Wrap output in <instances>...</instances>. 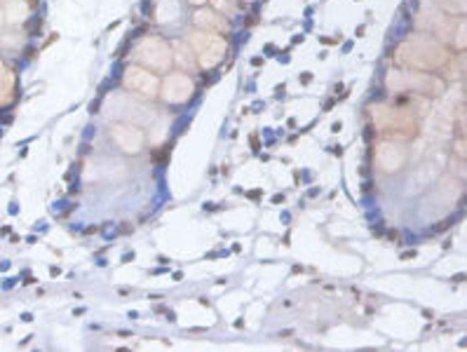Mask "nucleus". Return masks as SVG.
I'll return each instance as SVG.
<instances>
[{"mask_svg":"<svg viewBox=\"0 0 467 352\" xmlns=\"http://www.w3.org/2000/svg\"><path fill=\"white\" fill-rule=\"evenodd\" d=\"M399 62L413 69H439L449 62V50L441 42L432 40L430 35H413V40H406L397 52Z\"/></svg>","mask_w":467,"mask_h":352,"instance_id":"f257e3e1","label":"nucleus"},{"mask_svg":"<svg viewBox=\"0 0 467 352\" xmlns=\"http://www.w3.org/2000/svg\"><path fill=\"white\" fill-rule=\"evenodd\" d=\"M386 85L390 92H406V89H416L420 94H444V82L439 78L423 76V73H402V71H390L386 78Z\"/></svg>","mask_w":467,"mask_h":352,"instance_id":"f03ea898","label":"nucleus"},{"mask_svg":"<svg viewBox=\"0 0 467 352\" xmlns=\"http://www.w3.org/2000/svg\"><path fill=\"white\" fill-rule=\"evenodd\" d=\"M137 55L139 62L148 66V71H167L171 64V47L160 35H148L141 40Z\"/></svg>","mask_w":467,"mask_h":352,"instance_id":"7ed1b4c3","label":"nucleus"},{"mask_svg":"<svg viewBox=\"0 0 467 352\" xmlns=\"http://www.w3.org/2000/svg\"><path fill=\"white\" fill-rule=\"evenodd\" d=\"M123 82L127 89L139 92L144 96H155L157 89H160V80H157V76H153V73L144 69V66H127Z\"/></svg>","mask_w":467,"mask_h":352,"instance_id":"20e7f679","label":"nucleus"},{"mask_svg":"<svg viewBox=\"0 0 467 352\" xmlns=\"http://www.w3.org/2000/svg\"><path fill=\"white\" fill-rule=\"evenodd\" d=\"M195 85L184 73H171L162 82V99L167 103H186L193 96Z\"/></svg>","mask_w":467,"mask_h":352,"instance_id":"39448f33","label":"nucleus"},{"mask_svg":"<svg viewBox=\"0 0 467 352\" xmlns=\"http://www.w3.org/2000/svg\"><path fill=\"white\" fill-rule=\"evenodd\" d=\"M406 162V151L395 141H383V144L376 148V164L383 171H397L402 169V164Z\"/></svg>","mask_w":467,"mask_h":352,"instance_id":"423d86ee","label":"nucleus"},{"mask_svg":"<svg viewBox=\"0 0 467 352\" xmlns=\"http://www.w3.org/2000/svg\"><path fill=\"white\" fill-rule=\"evenodd\" d=\"M113 141L125 153H139L141 146H144V134L132 125H116L113 127Z\"/></svg>","mask_w":467,"mask_h":352,"instance_id":"0eeeda50","label":"nucleus"},{"mask_svg":"<svg viewBox=\"0 0 467 352\" xmlns=\"http://www.w3.org/2000/svg\"><path fill=\"white\" fill-rule=\"evenodd\" d=\"M225 52H228V45H225L223 38H218V35H212V40H209L205 47H202L198 52V64L202 66V69H214V66H218L223 62Z\"/></svg>","mask_w":467,"mask_h":352,"instance_id":"6e6552de","label":"nucleus"},{"mask_svg":"<svg viewBox=\"0 0 467 352\" xmlns=\"http://www.w3.org/2000/svg\"><path fill=\"white\" fill-rule=\"evenodd\" d=\"M195 24L207 28V31H223L225 24L221 19H218V14L212 12V10H200L198 14H195Z\"/></svg>","mask_w":467,"mask_h":352,"instance_id":"1a4fd4ad","label":"nucleus"},{"mask_svg":"<svg viewBox=\"0 0 467 352\" xmlns=\"http://www.w3.org/2000/svg\"><path fill=\"white\" fill-rule=\"evenodd\" d=\"M12 87H14L12 73L5 71V64L0 62V103L12 101Z\"/></svg>","mask_w":467,"mask_h":352,"instance_id":"9d476101","label":"nucleus"},{"mask_svg":"<svg viewBox=\"0 0 467 352\" xmlns=\"http://www.w3.org/2000/svg\"><path fill=\"white\" fill-rule=\"evenodd\" d=\"M434 169H437L434 164H425V167L416 174V178H411V191L427 188V186L432 183V178H434Z\"/></svg>","mask_w":467,"mask_h":352,"instance_id":"9b49d317","label":"nucleus"},{"mask_svg":"<svg viewBox=\"0 0 467 352\" xmlns=\"http://www.w3.org/2000/svg\"><path fill=\"white\" fill-rule=\"evenodd\" d=\"M456 45H458V47H461V50L465 47V21H463V24H461V26H458V35H456Z\"/></svg>","mask_w":467,"mask_h":352,"instance_id":"f8f14e48","label":"nucleus"},{"mask_svg":"<svg viewBox=\"0 0 467 352\" xmlns=\"http://www.w3.org/2000/svg\"><path fill=\"white\" fill-rule=\"evenodd\" d=\"M402 259H404V261H409V259H416V251H406V254H402Z\"/></svg>","mask_w":467,"mask_h":352,"instance_id":"ddd939ff","label":"nucleus"},{"mask_svg":"<svg viewBox=\"0 0 467 352\" xmlns=\"http://www.w3.org/2000/svg\"><path fill=\"white\" fill-rule=\"evenodd\" d=\"M300 82H303V85H308V82H310V73H303V78H300Z\"/></svg>","mask_w":467,"mask_h":352,"instance_id":"4468645a","label":"nucleus"},{"mask_svg":"<svg viewBox=\"0 0 467 352\" xmlns=\"http://www.w3.org/2000/svg\"><path fill=\"white\" fill-rule=\"evenodd\" d=\"M439 3H454V0H439ZM456 3L463 7V3H465V0H456Z\"/></svg>","mask_w":467,"mask_h":352,"instance_id":"2eb2a0df","label":"nucleus"},{"mask_svg":"<svg viewBox=\"0 0 467 352\" xmlns=\"http://www.w3.org/2000/svg\"><path fill=\"white\" fill-rule=\"evenodd\" d=\"M191 3H193V5H205L207 0H191Z\"/></svg>","mask_w":467,"mask_h":352,"instance_id":"dca6fc26","label":"nucleus"}]
</instances>
